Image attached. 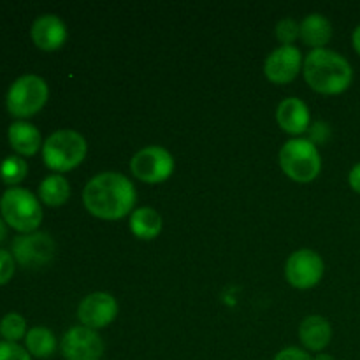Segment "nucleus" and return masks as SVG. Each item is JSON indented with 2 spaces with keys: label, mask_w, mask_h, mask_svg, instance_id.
Segmentation results:
<instances>
[{
  "label": "nucleus",
  "mask_w": 360,
  "mask_h": 360,
  "mask_svg": "<svg viewBox=\"0 0 360 360\" xmlns=\"http://www.w3.org/2000/svg\"><path fill=\"white\" fill-rule=\"evenodd\" d=\"M6 238H7V225L6 221L2 220V217H0V245L6 241Z\"/></svg>",
  "instance_id": "30"
},
{
  "label": "nucleus",
  "mask_w": 360,
  "mask_h": 360,
  "mask_svg": "<svg viewBox=\"0 0 360 360\" xmlns=\"http://www.w3.org/2000/svg\"><path fill=\"white\" fill-rule=\"evenodd\" d=\"M7 137H9L11 148L20 157H34L44 144L37 127L25 122V120H18V122L11 123L9 130H7Z\"/></svg>",
  "instance_id": "15"
},
{
  "label": "nucleus",
  "mask_w": 360,
  "mask_h": 360,
  "mask_svg": "<svg viewBox=\"0 0 360 360\" xmlns=\"http://www.w3.org/2000/svg\"><path fill=\"white\" fill-rule=\"evenodd\" d=\"M274 360H313V357L308 352L301 350V348L288 347L285 348V350H281L280 354L274 357Z\"/></svg>",
  "instance_id": "26"
},
{
  "label": "nucleus",
  "mask_w": 360,
  "mask_h": 360,
  "mask_svg": "<svg viewBox=\"0 0 360 360\" xmlns=\"http://www.w3.org/2000/svg\"><path fill=\"white\" fill-rule=\"evenodd\" d=\"M348 181H350L352 188L360 193V164L354 165V169L350 171V176H348Z\"/></svg>",
  "instance_id": "28"
},
{
  "label": "nucleus",
  "mask_w": 360,
  "mask_h": 360,
  "mask_svg": "<svg viewBox=\"0 0 360 360\" xmlns=\"http://www.w3.org/2000/svg\"><path fill=\"white\" fill-rule=\"evenodd\" d=\"M86 141L79 132L62 129L53 132L42 144V160L55 172H69L86 157Z\"/></svg>",
  "instance_id": "4"
},
{
  "label": "nucleus",
  "mask_w": 360,
  "mask_h": 360,
  "mask_svg": "<svg viewBox=\"0 0 360 360\" xmlns=\"http://www.w3.org/2000/svg\"><path fill=\"white\" fill-rule=\"evenodd\" d=\"M27 171L28 167L23 157H20V155H11V157H7L0 164V179L6 185H9V188H13L18 183L23 181L25 176H27Z\"/></svg>",
  "instance_id": "21"
},
{
  "label": "nucleus",
  "mask_w": 360,
  "mask_h": 360,
  "mask_svg": "<svg viewBox=\"0 0 360 360\" xmlns=\"http://www.w3.org/2000/svg\"><path fill=\"white\" fill-rule=\"evenodd\" d=\"M276 122L285 132L299 136L309 129V123H311L309 108L304 101L297 97L285 98L276 109Z\"/></svg>",
  "instance_id": "14"
},
{
  "label": "nucleus",
  "mask_w": 360,
  "mask_h": 360,
  "mask_svg": "<svg viewBox=\"0 0 360 360\" xmlns=\"http://www.w3.org/2000/svg\"><path fill=\"white\" fill-rule=\"evenodd\" d=\"M280 165L285 174L297 183H309L320 174L322 158L309 139H290L281 146Z\"/></svg>",
  "instance_id": "6"
},
{
  "label": "nucleus",
  "mask_w": 360,
  "mask_h": 360,
  "mask_svg": "<svg viewBox=\"0 0 360 360\" xmlns=\"http://www.w3.org/2000/svg\"><path fill=\"white\" fill-rule=\"evenodd\" d=\"M299 338L308 350L322 352L330 343L333 327H330L329 320L323 316L311 315L302 320L301 327H299Z\"/></svg>",
  "instance_id": "16"
},
{
  "label": "nucleus",
  "mask_w": 360,
  "mask_h": 360,
  "mask_svg": "<svg viewBox=\"0 0 360 360\" xmlns=\"http://www.w3.org/2000/svg\"><path fill=\"white\" fill-rule=\"evenodd\" d=\"M83 204L88 213L101 220H120L134 211L136 188L120 172H101L84 186Z\"/></svg>",
  "instance_id": "1"
},
{
  "label": "nucleus",
  "mask_w": 360,
  "mask_h": 360,
  "mask_svg": "<svg viewBox=\"0 0 360 360\" xmlns=\"http://www.w3.org/2000/svg\"><path fill=\"white\" fill-rule=\"evenodd\" d=\"M27 322L18 313H7L2 320H0V336L4 341H11V343H18L20 340H25L27 336Z\"/></svg>",
  "instance_id": "22"
},
{
  "label": "nucleus",
  "mask_w": 360,
  "mask_h": 360,
  "mask_svg": "<svg viewBox=\"0 0 360 360\" xmlns=\"http://www.w3.org/2000/svg\"><path fill=\"white\" fill-rule=\"evenodd\" d=\"M30 35L39 49L55 51L67 41V27L55 14H42L32 23Z\"/></svg>",
  "instance_id": "13"
},
{
  "label": "nucleus",
  "mask_w": 360,
  "mask_h": 360,
  "mask_svg": "<svg viewBox=\"0 0 360 360\" xmlns=\"http://www.w3.org/2000/svg\"><path fill=\"white\" fill-rule=\"evenodd\" d=\"M323 260L316 252L308 248L297 250L288 257L285 264V276L287 281L295 288H311L319 285V281L323 276Z\"/></svg>",
  "instance_id": "9"
},
{
  "label": "nucleus",
  "mask_w": 360,
  "mask_h": 360,
  "mask_svg": "<svg viewBox=\"0 0 360 360\" xmlns=\"http://www.w3.org/2000/svg\"><path fill=\"white\" fill-rule=\"evenodd\" d=\"M0 214L6 225L20 234H30L42 221L41 200L27 188L13 186L0 197Z\"/></svg>",
  "instance_id": "3"
},
{
  "label": "nucleus",
  "mask_w": 360,
  "mask_h": 360,
  "mask_svg": "<svg viewBox=\"0 0 360 360\" xmlns=\"http://www.w3.org/2000/svg\"><path fill=\"white\" fill-rule=\"evenodd\" d=\"M118 315V302L108 292H94L79 302L77 319L88 329L108 327Z\"/></svg>",
  "instance_id": "11"
},
{
  "label": "nucleus",
  "mask_w": 360,
  "mask_h": 360,
  "mask_svg": "<svg viewBox=\"0 0 360 360\" xmlns=\"http://www.w3.org/2000/svg\"><path fill=\"white\" fill-rule=\"evenodd\" d=\"M302 67V55L295 46H283L269 53L264 63L267 79L276 84H287L294 81Z\"/></svg>",
  "instance_id": "12"
},
{
  "label": "nucleus",
  "mask_w": 360,
  "mask_h": 360,
  "mask_svg": "<svg viewBox=\"0 0 360 360\" xmlns=\"http://www.w3.org/2000/svg\"><path fill=\"white\" fill-rule=\"evenodd\" d=\"M352 42H354L355 51H357L360 55V25L354 30V35H352Z\"/></svg>",
  "instance_id": "29"
},
{
  "label": "nucleus",
  "mask_w": 360,
  "mask_h": 360,
  "mask_svg": "<svg viewBox=\"0 0 360 360\" xmlns=\"http://www.w3.org/2000/svg\"><path fill=\"white\" fill-rule=\"evenodd\" d=\"M62 355L65 360H101L104 355V341L97 330L84 326L72 327L62 338Z\"/></svg>",
  "instance_id": "10"
},
{
  "label": "nucleus",
  "mask_w": 360,
  "mask_h": 360,
  "mask_svg": "<svg viewBox=\"0 0 360 360\" xmlns=\"http://www.w3.org/2000/svg\"><path fill=\"white\" fill-rule=\"evenodd\" d=\"M49 90L46 81L35 74H25L9 86L6 95V108L14 118L27 120L37 115L46 105Z\"/></svg>",
  "instance_id": "5"
},
{
  "label": "nucleus",
  "mask_w": 360,
  "mask_h": 360,
  "mask_svg": "<svg viewBox=\"0 0 360 360\" xmlns=\"http://www.w3.org/2000/svg\"><path fill=\"white\" fill-rule=\"evenodd\" d=\"M25 348L35 359L51 357L56 350L55 334L46 327H34L25 336Z\"/></svg>",
  "instance_id": "20"
},
{
  "label": "nucleus",
  "mask_w": 360,
  "mask_h": 360,
  "mask_svg": "<svg viewBox=\"0 0 360 360\" xmlns=\"http://www.w3.org/2000/svg\"><path fill=\"white\" fill-rule=\"evenodd\" d=\"M130 171L139 181L155 185L171 178L174 171V158L165 148L146 146L132 157Z\"/></svg>",
  "instance_id": "7"
},
{
  "label": "nucleus",
  "mask_w": 360,
  "mask_h": 360,
  "mask_svg": "<svg viewBox=\"0 0 360 360\" xmlns=\"http://www.w3.org/2000/svg\"><path fill=\"white\" fill-rule=\"evenodd\" d=\"M313 360H334V357H333V355H329V354H323V352H320V354L316 355V357L313 359Z\"/></svg>",
  "instance_id": "31"
},
{
  "label": "nucleus",
  "mask_w": 360,
  "mask_h": 360,
  "mask_svg": "<svg viewBox=\"0 0 360 360\" xmlns=\"http://www.w3.org/2000/svg\"><path fill=\"white\" fill-rule=\"evenodd\" d=\"M302 74L309 86L323 95L343 94L354 79L350 62L333 49H313L304 60Z\"/></svg>",
  "instance_id": "2"
},
{
  "label": "nucleus",
  "mask_w": 360,
  "mask_h": 360,
  "mask_svg": "<svg viewBox=\"0 0 360 360\" xmlns=\"http://www.w3.org/2000/svg\"><path fill=\"white\" fill-rule=\"evenodd\" d=\"M329 139V125L322 122H316L315 125L309 127V141L315 143H326Z\"/></svg>",
  "instance_id": "27"
},
{
  "label": "nucleus",
  "mask_w": 360,
  "mask_h": 360,
  "mask_svg": "<svg viewBox=\"0 0 360 360\" xmlns=\"http://www.w3.org/2000/svg\"><path fill=\"white\" fill-rule=\"evenodd\" d=\"M130 229L137 239L151 241L162 232V217L153 207H137L130 214Z\"/></svg>",
  "instance_id": "18"
},
{
  "label": "nucleus",
  "mask_w": 360,
  "mask_h": 360,
  "mask_svg": "<svg viewBox=\"0 0 360 360\" xmlns=\"http://www.w3.org/2000/svg\"><path fill=\"white\" fill-rule=\"evenodd\" d=\"M301 35V23H297L292 18L278 21L276 25V37L278 41L283 42V46H294L295 39Z\"/></svg>",
  "instance_id": "23"
},
{
  "label": "nucleus",
  "mask_w": 360,
  "mask_h": 360,
  "mask_svg": "<svg viewBox=\"0 0 360 360\" xmlns=\"http://www.w3.org/2000/svg\"><path fill=\"white\" fill-rule=\"evenodd\" d=\"M14 271H16V260L13 253L0 250V285L9 283L11 278L14 276Z\"/></svg>",
  "instance_id": "25"
},
{
  "label": "nucleus",
  "mask_w": 360,
  "mask_h": 360,
  "mask_svg": "<svg viewBox=\"0 0 360 360\" xmlns=\"http://www.w3.org/2000/svg\"><path fill=\"white\" fill-rule=\"evenodd\" d=\"M0 360H32V355L18 343L0 341Z\"/></svg>",
  "instance_id": "24"
},
{
  "label": "nucleus",
  "mask_w": 360,
  "mask_h": 360,
  "mask_svg": "<svg viewBox=\"0 0 360 360\" xmlns=\"http://www.w3.org/2000/svg\"><path fill=\"white\" fill-rule=\"evenodd\" d=\"M56 252L55 241L46 232H30L14 238L13 257L25 269H39L48 266Z\"/></svg>",
  "instance_id": "8"
},
{
  "label": "nucleus",
  "mask_w": 360,
  "mask_h": 360,
  "mask_svg": "<svg viewBox=\"0 0 360 360\" xmlns=\"http://www.w3.org/2000/svg\"><path fill=\"white\" fill-rule=\"evenodd\" d=\"M299 37L302 39L306 46H311L313 49H320L333 37V25L323 14H308L301 21V35Z\"/></svg>",
  "instance_id": "17"
},
{
  "label": "nucleus",
  "mask_w": 360,
  "mask_h": 360,
  "mask_svg": "<svg viewBox=\"0 0 360 360\" xmlns=\"http://www.w3.org/2000/svg\"><path fill=\"white\" fill-rule=\"evenodd\" d=\"M70 197L69 181L62 174H51L42 179L39 185V200L46 206L58 207L65 204Z\"/></svg>",
  "instance_id": "19"
}]
</instances>
